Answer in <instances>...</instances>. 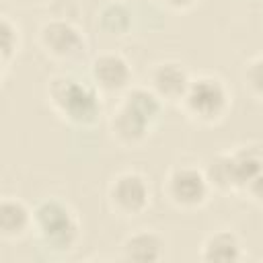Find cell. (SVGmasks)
<instances>
[{
  "instance_id": "18",
  "label": "cell",
  "mask_w": 263,
  "mask_h": 263,
  "mask_svg": "<svg viewBox=\"0 0 263 263\" xmlns=\"http://www.w3.org/2000/svg\"><path fill=\"white\" fill-rule=\"evenodd\" d=\"M171 4H175V6H185V4H191L193 0H168Z\"/></svg>"
},
{
  "instance_id": "16",
  "label": "cell",
  "mask_w": 263,
  "mask_h": 263,
  "mask_svg": "<svg viewBox=\"0 0 263 263\" xmlns=\"http://www.w3.org/2000/svg\"><path fill=\"white\" fill-rule=\"evenodd\" d=\"M10 49H12V29H10L8 21L4 18L2 21V51H4V55H8Z\"/></svg>"
},
{
  "instance_id": "15",
  "label": "cell",
  "mask_w": 263,
  "mask_h": 263,
  "mask_svg": "<svg viewBox=\"0 0 263 263\" xmlns=\"http://www.w3.org/2000/svg\"><path fill=\"white\" fill-rule=\"evenodd\" d=\"M249 78H251V82L257 90H263V60L253 64V68L249 72Z\"/></svg>"
},
{
  "instance_id": "5",
  "label": "cell",
  "mask_w": 263,
  "mask_h": 263,
  "mask_svg": "<svg viewBox=\"0 0 263 263\" xmlns=\"http://www.w3.org/2000/svg\"><path fill=\"white\" fill-rule=\"evenodd\" d=\"M113 199L117 201V205L125 212H138L144 208L146 199H148V187L144 183L142 177L134 175V173H127V175H121L113 189Z\"/></svg>"
},
{
  "instance_id": "17",
  "label": "cell",
  "mask_w": 263,
  "mask_h": 263,
  "mask_svg": "<svg viewBox=\"0 0 263 263\" xmlns=\"http://www.w3.org/2000/svg\"><path fill=\"white\" fill-rule=\"evenodd\" d=\"M251 189H253V193H255V197L259 199V201H263V171L251 181Z\"/></svg>"
},
{
  "instance_id": "3",
  "label": "cell",
  "mask_w": 263,
  "mask_h": 263,
  "mask_svg": "<svg viewBox=\"0 0 263 263\" xmlns=\"http://www.w3.org/2000/svg\"><path fill=\"white\" fill-rule=\"evenodd\" d=\"M263 171V160L253 150H240L232 156H220L212 164V177L220 185H245Z\"/></svg>"
},
{
  "instance_id": "6",
  "label": "cell",
  "mask_w": 263,
  "mask_h": 263,
  "mask_svg": "<svg viewBox=\"0 0 263 263\" xmlns=\"http://www.w3.org/2000/svg\"><path fill=\"white\" fill-rule=\"evenodd\" d=\"M205 179L195 168H177L171 175V193L181 203H197L205 195Z\"/></svg>"
},
{
  "instance_id": "1",
  "label": "cell",
  "mask_w": 263,
  "mask_h": 263,
  "mask_svg": "<svg viewBox=\"0 0 263 263\" xmlns=\"http://www.w3.org/2000/svg\"><path fill=\"white\" fill-rule=\"evenodd\" d=\"M51 97L55 101V105L72 119L76 121H86L90 119L97 109H99V103H97V97L95 92L72 80V78H58L53 80L51 84Z\"/></svg>"
},
{
  "instance_id": "2",
  "label": "cell",
  "mask_w": 263,
  "mask_h": 263,
  "mask_svg": "<svg viewBox=\"0 0 263 263\" xmlns=\"http://www.w3.org/2000/svg\"><path fill=\"white\" fill-rule=\"evenodd\" d=\"M37 224L47 242L64 249L76 236V220L60 201H43L37 208Z\"/></svg>"
},
{
  "instance_id": "7",
  "label": "cell",
  "mask_w": 263,
  "mask_h": 263,
  "mask_svg": "<svg viewBox=\"0 0 263 263\" xmlns=\"http://www.w3.org/2000/svg\"><path fill=\"white\" fill-rule=\"evenodd\" d=\"M41 37H43V43L53 53H60V55H70V53L78 51V47L82 43L78 31L64 21H53V23L45 25Z\"/></svg>"
},
{
  "instance_id": "9",
  "label": "cell",
  "mask_w": 263,
  "mask_h": 263,
  "mask_svg": "<svg viewBox=\"0 0 263 263\" xmlns=\"http://www.w3.org/2000/svg\"><path fill=\"white\" fill-rule=\"evenodd\" d=\"M148 117L144 113H140L136 107H132L129 103L123 101L121 109L115 113V119H113V127L115 132L125 138V140H138L144 136L146 132V125H148Z\"/></svg>"
},
{
  "instance_id": "12",
  "label": "cell",
  "mask_w": 263,
  "mask_h": 263,
  "mask_svg": "<svg viewBox=\"0 0 263 263\" xmlns=\"http://www.w3.org/2000/svg\"><path fill=\"white\" fill-rule=\"evenodd\" d=\"M238 255H240L238 240L230 232L214 234L203 247V259L205 261H236Z\"/></svg>"
},
{
  "instance_id": "14",
  "label": "cell",
  "mask_w": 263,
  "mask_h": 263,
  "mask_svg": "<svg viewBox=\"0 0 263 263\" xmlns=\"http://www.w3.org/2000/svg\"><path fill=\"white\" fill-rule=\"evenodd\" d=\"M103 25L109 31H121L129 25V12L121 6V4H111L103 10Z\"/></svg>"
},
{
  "instance_id": "4",
  "label": "cell",
  "mask_w": 263,
  "mask_h": 263,
  "mask_svg": "<svg viewBox=\"0 0 263 263\" xmlns=\"http://www.w3.org/2000/svg\"><path fill=\"white\" fill-rule=\"evenodd\" d=\"M185 97H187L189 107L203 117L216 115L224 107V101H226L224 86L214 78H199L191 82L187 86Z\"/></svg>"
},
{
  "instance_id": "13",
  "label": "cell",
  "mask_w": 263,
  "mask_h": 263,
  "mask_svg": "<svg viewBox=\"0 0 263 263\" xmlns=\"http://www.w3.org/2000/svg\"><path fill=\"white\" fill-rule=\"evenodd\" d=\"M27 224V210L21 201L4 199L0 205V226L6 234H14L23 230Z\"/></svg>"
},
{
  "instance_id": "11",
  "label": "cell",
  "mask_w": 263,
  "mask_h": 263,
  "mask_svg": "<svg viewBox=\"0 0 263 263\" xmlns=\"http://www.w3.org/2000/svg\"><path fill=\"white\" fill-rule=\"evenodd\" d=\"M162 242L152 232H140L134 234L125 242V257L134 261H156L160 257Z\"/></svg>"
},
{
  "instance_id": "8",
  "label": "cell",
  "mask_w": 263,
  "mask_h": 263,
  "mask_svg": "<svg viewBox=\"0 0 263 263\" xmlns=\"http://www.w3.org/2000/svg\"><path fill=\"white\" fill-rule=\"evenodd\" d=\"M95 78L107 86V88H117V86H123L129 78V70H127V64L119 58V55H101L97 62H95Z\"/></svg>"
},
{
  "instance_id": "10",
  "label": "cell",
  "mask_w": 263,
  "mask_h": 263,
  "mask_svg": "<svg viewBox=\"0 0 263 263\" xmlns=\"http://www.w3.org/2000/svg\"><path fill=\"white\" fill-rule=\"evenodd\" d=\"M154 84H156V88L162 95L177 97V95L187 92L189 80H187V74H185V70L181 66H177V64H164V66H160L156 70Z\"/></svg>"
}]
</instances>
